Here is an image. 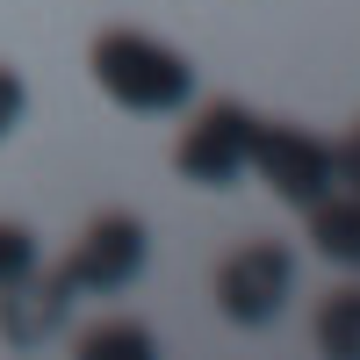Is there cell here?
I'll use <instances>...</instances> for the list:
<instances>
[{
	"mask_svg": "<svg viewBox=\"0 0 360 360\" xmlns=\"http://www.w3.org/2000/svg\"><path fill=\"white\" fill-rule=\"evenodd\" d=\"M144 259H152L144 224L130 217V209H101V217L79 231L65 274H72V288H86V295H123V288L144 274Z\"/></svg>",
	"mask_w": 360,
	"mask_h": 360,
	"instance_id": "5",
	"label": "cell"
},
{
	"mask_svg": "<svg viewBox=\"0 0 360 360\" xmlns=\"http://www.w3.org/2000/svg\"><path fill=\"white\" fill-rule=\"evenodd\" d=\"M72 346H79V360H152L159 353V339L144 332V324H130V317H108L94 332H79Z\"/></svg>",
	"mask_w": 360,
	"mask_h": 360,
	"instance_id": "9",
	"label": "cell"
},
{
	"mask_svg": "<svg viewBox=\"0 0 360 360\" xmlns=\"http://www.w3.org/2000/svg\"><path fill=\"white\" fill-rule=\"evenodd\" d=\"M332 180L360 195V123H353V130H346V137L332 144Z\"/></svg>",
	"mask_w": 360,
	"mask_h": 360,
	"instance_id": "12",
	"label": "cell"
},
{
	"mask_svg": "<svg viewBox=\"0 0 360 360\" xmlns=\"http://www.w3.org/2000/svg\"><path fill=\"white\" fill-rule=\"evenodd\" d=\"M252 173L288 209H310V202H324L339 188L332 180V144L310 137V130H295V123H259L252 130Z\"/></svg>",
	"mask_w": 360,
	"mask_h": 360,
	"instance_id": "4",
	"label": "cell"
},
{
	"mask_svg": "<svg viewBox=\"0 0 360 360\" xmlns=\"http://www.w3.org/2000/svg\"><path fill=\"white\" fill-rule=\"evenodd\" d=\"M86 72L101 79V94L130 115H180L195 101V65L173 44L144 37V29H101L86 51Z\"/></svg>",
	"mask_w": 360,
	"mask_h": 360,
	"instance_id": "1",
	"label": "cell"
},
{
	"mask_svg": "<svg viewBox=\"0 0 360 360\" xmlns=\"http://www.w3.org/2000/svg\"><path fill=\"white\" fill-rule=\"evenodd\" d=\"M29 266H37V231L0 224V288H8V281H22Z\"/></svg>",
	"mask_w": 360,
	"mask_h": 360,
	"instance_id": "10",
	"label": "cell"
},
{
	"mask_svg": "<svg viewBox=\"0 0 360 360\" xmlns=\"http://www.w3.org/2000/svg\"><path fill=\"white\" fill-rule=\"evenodd\" d=\"M303 217H310V245L332 266H353V274H360V195L353 188H332L324 202H310Z\"/></svg>",
	"mask_w": 360,
	"mask_h": 360,
	"instance_id": "7",
	"label": "cell"
},
{
	"mask_svg": "<svg viewBox=\"0 0 360 360\" xmlns=\"http://www.w3.org/2000/svg\"><path fill=\"white\" fill-rule=\"evenodd\" d=\"M310 339L324 360H360V281H339L332 295H317Z\"/></svg>",
	"mask_w": 360,
	"mask_h": 360,
	"instance_id": "8",
	"label": "cell"
},
{
	"mask_svg": "<svg viewBox=\"0 0 360 360\" xmlns=\"http://www.w3.org/2000/svg\"><path fill=\"white\" fill-rule=\"evenodd\" d=\"M22 115H29V86H22V72H8V65H0V137H8Z\"/></svg>",
	"mask_w": 360,
	"mask_h": 360,
	"instance_id": "11",
	"label": "cell"
},
{
	"mask_svg": "<svg viewBox=\"0 0 360 360\" xmlns=\"http://www.w3.org/2000/svg\"><path fill=\"white\" fill-rule=\"evenodd\" d=\"M288 295H295V252L281 238H252L217 266V310L245 332H266L288 310Z\"/></svg>",
	"mask_w": 360,
	"mask_h": 360,
	"instance_id": "2",
	"label": "cell"
},
{
	"mask_svg": "<svg viewBox=\"0 0 360 360\" xmlns=\"http://www.w3.org/2000/svg\"><path fill=\"white\" fill-rule=\"evenodd\" d=\"M72 295H79V288H72L65 266H51V274H44V266H29L22 281L0 288V339H8V346L51 339L58 324H65V303H72Z\"/></svg>",
	"mask_w": 360,
	"mask_h": 360,
	"instance_id": "6",
	"label": "cell"
},
{
	"mask_svg": "<svg viewBox=\"0 0 360 360\" xmlns=\"http://www.w3.org/2000/svg\"><path fill=\"white\" fill-rule=\"evenodd\" d=\"M252 130H259V115H245L238 101H209L195 123L180 130V144H173L180 180H195V188H231V180L252 166Z\"/></svg>",
	"mask_w": 360,
	"mask_h": 360,
	"instance_id": "3",
	"label": "cell"
}]
</instances>
